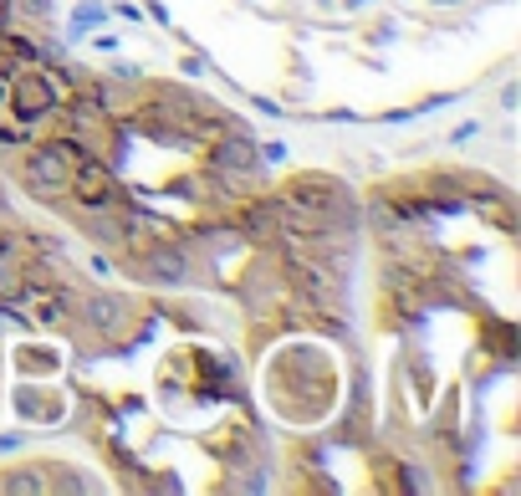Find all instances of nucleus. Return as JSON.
<instances>
[{
  "mask_svg": "<svg viewBox=\"0 0 521 496\" xmlns=\"http://www.w3.org/2000/svg\"><path fill=\"white\" fill-rule=\"evenodd\" d=\"M112 21V11H108V0H77L72 5V16H67V41L77 47L82 36H93V32H103Z\"/></svg>",
  "mask_w": 521,
  "mask_h": 496,
  "instance_id": "obj_10",
  "label": "nucleus"
},
{
  "mask_svg": "<svg viewBox=\"0 0 521 496\" xmlns=\"http://www.w3.org/2000/svg\"><path fill=\"white\" fill-rule=\"evenodd\" d=\"M5 404H11V415L21 419V425H31V430H57L67 419V389H57L51 379H26V384H16L11 394H5Z\"/></svg>",
  "mask_w": 521,
  "mask_h": 496,
  "instance_id": "obj_4",
  "label": "nucleus"
},
{
  "mask_svg": "<svg viewBox=\"0 0 521 496\" xmlns=\"http://www.w3.org/2000/svg\"><path fill=\"white\" fill-rule=\"evenodd\" d=\"M11 368H16L21 379H57L67 368V353L51 348V343H31V333H26V343L11 348Z\"/></svg>",
  "mask_w": 521,
  "mask_h": 496,
  "instance_id": "obj_7",
  "label": "nucleus"
},
{
  "mask_svg": "<svg viewBox=\"0 0 521 496\" xmlns=\"http://www.w3.org/2000/svg\"><path fill=\"white\" fill-rule=\"evenodd\" d=\"M148 16H154L158 26H174V21H169V5H164V0H148Z\"/></svg>",
  "mask_w": 521,
  "mask_h": 496,
  "instance_id": "obj_20",
  "label": "nucleus"
},
{
  "mask_svg": "<svg viewBox=\"0 0 521 496\" xmlns=\"http://www.w3.org/2000/svg\"><path fill=\"white\" fill-rule=\"evenodd\" d=\"M93 51H103V57H118V36H108V32H93V36H82Z\"/></svg>",
  "mask_w": 521,
  "mask_h": 496,
  "instance_id": "obj_15",
  "label": "nucleus"
},
{
  "mask_svg": "<svg viewBox=\"0 0 521 496\" xmlns=\"http://www.w3.org/2000/svg\"><path fill=\"white\" fill-rule=\"evenodd\" d=\"M282 190L297 194L307 210H317L322 230H364V205H358V194L347 190L337 175H328V169H297V175H286Z\"/></svg>",
  "mask_w": 521,
  "mask_h": 496,
  "instance_id": "obj_1",
  "label": "nucleus"
},
{
  "mask_svg": "<svg viewBox=\"0 0 521 496\" xmlns=\"http://www.w3.org/2000/svg\"><path fill=\"white\" fill-rule=\"evenodd\" d=\"M31 440V430H0V455H21Z\"/></svg>",
  "mask_w": 521,
  "mask_h": 496,
  "instance_id": "obj_12",
  "label": "nucleus"
},
{
  "mask_svg": "<svg viewBox=\"0 0 521 496\" xmlns=\"http://www.w3.org/2000/svg\"><path fill=\"white\" fill-rule=\"evenodd\" d=\"M108 77H118V82H143V67H133V62H123V57H118V62L108 67Z\"/></svg>",
  "mask_w": 521,
  "mask_h": 496,
  "instance_id": "obj_17",
  "label": "nucleus"
},
{
  "mask_svg": "<svg viewBox=\"0 0 521 496\" xmlns=\"http://www.w3.org/2000/svg\"><path fill=\"white\" fill-rule=\"evenodd\" d=\"M21 292H26L21 257H16V261H0V302H21Z\"/></svg>",
  "mask_w": 521,
  "mask_h": 496,
  "instance_id": "obj_11",
  "label": "nucleus"
},
{
  "mask_svg": "<svg viewBox=\"0 0 521 496\" xmlns=\"http://www.w3.org/2000/svg\"><path fill=\"white\" fill-rule=\"evenodd\" d=\"M0 496H47V471H41V461L0 465Z\"/></svg>",
  "mask_w": 521,
  "mask_h": 496,
  "instance_id": "obj_8",
  "label": "nucleus"
},
{
  "mask_svg": "<svg viewBox=\"0 0 521 496\" xmlns=\"http://www.w3.org/2000/svg\"><path fill=\"white\" fill-rule=\"evenodd\" d=\"M118 21H128V26H143V5H133V0H112L108 5Z\"/></svg>",
  "mask_w": 521,
  "mask_h": 496,
  "instance_id": "obj_13",
  "label": "nucleus"
},
{
  "mask_svg": "<svg viewBox=\"0 0 521 496\" xmlns=\"http://www.w3.org/2000/svg\"><path fill=\"white\" fill-rule=\"evenodd\" d=\"M322 118H328V123H358V113L353 108H328Z\"/></svg>",
  "mask_w": 521,
  "mask_h": 496,
  "instance_id": "obj_19",
  "label": "nucleus"
},
{
  "mask_svg": "<svg viewBox=\"0 0 521 496\" xmlns=\"http://www.w3.org/2000/svg\"><path fill=\"white\" fill-rule=\"evenodd\" d=\"M347 11H364V5H373V0H343Z\"/></svg>",
  "mask_w": 521,
  "mask_h": 496,
  "instance_id": "obj_23",
  "label": "nucleus"
},
{
  "mask_svg": "<svg viewBox=\"0 0 521 496\" xmlns=\"http://www.w3.org/2000/svg\"><path fill=\"white\" fill-rule=\"evenodd\" d=\"M261 149V164H286V144L282 139H271V144H256Z\"/></svg>",
  "mask_w": 521,
  "mask_h": 496,
  "instance_id": "obj_18",
  "label": "nucleus"
},
{
  "mask_svg": "<svg viewBox=\"0 0 521 496\" xmlns=\"http://www.w3.org/2000/svg\"><path fill=\"white\" fill-rule=\"evenodd\" d=\"M16 179H21V190L31 194V200L51 205V200H62V194L72 190V159L62 154L57 139H31V149L21 144Z\"/></svg>",
  "mask_w": 521,
  "mask_h": 496,
  "instance_id": "obj_3",
  "label": "nucleus"
},
{
  "mask_svg": "<svg viewBox=\"0 0 521 496\" xmlns=\"http://www.w3.org/2000/svg\"><path fill=\"white\" fill-rule=\"evenodd\" d=\"M67 200H77V205H128L133 194L128 185L118 179V164H108L103 154H82L72 164V190Z\"/></svg>",
  "mask_w": 521,
  "mask_h": 496,
  "instance_id": "obj_5",
  "label": "nucleus"
},
{
  "mask_svg": "<svg viewBox=\"0 0 521 496\" xmlns=\"http://www.w3.org/2000/svg\"><path fill=\"white\" fill-rule=\"evenodd\" d=\"M251 103H256V108H261V113H266V118H282V103H271V97H251Z\"/></svg>",
  "mask_w": 521,
  "mask_h": 496,
  "instance_id": "obj_21",
  "label": "nucleus"
},
{
  "mask_svg": "<svg viewBox=\"0 0 521 496\" xmlns=\"http://www.w3.org/2000/svg\"><path fill=\"white\" fill-rule=\"evenodd\" d=\"M41 471H47V496L103 491V486H97V481H87V476H82V465H72V461H41Z\"/></svg>",
  "mask_w": 521,
  "mask_h": 496,
  "instance_id": "obj_9",
  "label": "nucleus"
},
{
  "mask_svg": "<svg viewBox=\"0 0 521 496\" xmlns=\"http://www.w3.org/2000/svg\"><path fill=\"white\" fill-rule=\"evenodd\" d=\"M481 133H486V123H481V118H471V123H460V129L445 139V144H471V139H481Z\"/></svg>",
  "mask_w": 521,
  "mask_h": 496,
  "instance_id": "obj_14",
  "label": "nucleus"
},
{
  "mask_svg": "<svg viewBox=\"0 0 521 496\" xmlns=\"http://www.w3.org/2000/svg\"><path fill=\"white\" fill-rule=\"evenodd\" d=\"M118 261H123V272L133 276L139 287H154V292H184L194 282V257L179 236L143 240V246L123 251Z\"/></svg>",
  "mask_w": 521,
  "mask_h": 496,
  "instance_id": "obj_2",
  "label": "nucleus"
},
{
  "mask_svg": "<svg viewBox=\"0 0 521 496\" xmlns=\"http://www.w3.org/2000/svg\"><path fill=\"white\" fill-rule=\"evenodd\" d=\"M5 103H11V113H21V118H47L57 103H62V93L51 87V77L41 72V62L36 67H11V77H5Z\"/></svg>",
  "mask_w": 521,
  "mask_h": 496,
  "instance_id": "obj_6",
  "label": "nucleus"
},
{
  "mask_svg": "<svg viewBox=\"0 0 521 496\" xmlns=\"http://www.w3.org/2000/svg\"><path fill=\"white\" fill-rule=\"evenodd\" d=\"M517 93H521V87H517V82H506V87H501V108H506V113H511V108H517Z\"/></svg>",
  "mask_w": 521,
  "mask_h": 496,
  "instance_id": "obj_22",
  "label": "nucleus"
},
{
  "mask_svg": "<svg viewBox=\"0 0 521 496\" xmlns=\"http://www.w3.org/2000/svg\"><path fill=\"white\" fill-rule=\"evenodd\" d=\"M429 5H465V0H429Z\"/></svg>",
  "mask_w": 521,
  "mask_h": 496,
  "instance_id": "obj_24",
  "label": "nucleus"
},
{
  "mask_svg": "<svg viewBox=\"0 0 521 496\" xmlns=\"http://www.w3.org/2000/svg\"><path fill=\"white\" fill-rule=\"evenodd\" d=\"M179 72H184V77H205V51H184V57H179Z\"/></svg>",
  "mask_w": 521,
  "mask_h": 496,
  "instance_id": "obj_16",
  "label": "nucleus"
}]
</instances>
